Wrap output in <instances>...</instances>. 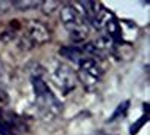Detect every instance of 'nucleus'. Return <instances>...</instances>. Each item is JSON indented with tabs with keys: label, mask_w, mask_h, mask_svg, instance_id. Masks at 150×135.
I'll use <instances>...</instances> for the list:
<instances>
[{
	"label": "nucleus",
	"mask_w": 150,
	"mask_h": 135,
	"mask_svg": "<svg viewBox=\"0 0 150 135\" xmlns=\"http://www.w3.org/2000/svg\"><path fill=\"white\" fill-rule=\"evenodd\" d=\"M33 83V92L36 96V107L39 110V114L44 120H53L62 113V104L53 93V90L47 86V83L36 77L32 80Z\"/></svg>",
	"instance_id": "nucleus-1"
},
{
	"label": "nucleus",
	"mask_w": 150,
	"mask_h": 135,
	"mask_svg": "<svg viewBox=\"0 0 150 135\" xmlns=\"http://www.w3.org/2000/svg\"><path fill=\"white\" fill-rule=\"evenodd\" d=\"M51 81L63 95H68L77 86V74L69 65L59 63L51 72Z\"/></svg>",
	"instance_id": "nucleus-2"
},
{
	"label": "nucleus",
	"mask_w": 150,
	"mask_h": 135,
	"mask_svg": "<svg viewBox=\"0 0 150 135\" xmlns=\"http://www.w3.org/2000/svg\"><path fill=\"white\" fill-rule=\"evenodd\" d=\"M27 32H29L30 39L36 44H45L51 39V33L47 29V26L38 20L27 21Z\"/></svg>",
	"instance_id": "nucleus-3"
},
{
	"label": "nucleus",
	"mask_w": 150,
	"mask_h": 135,
	"mask_svg": "<svg viewBox=\"0 0 150 135\" xmlns=\"http://www.w3.org/2000/svg\"><path fill=\"white\" fill-rule=\"evenodd\" d=\"M66 30L69 32V35L75 41H84L87 36H89V32H90V27H89V23H87L84 18H80L77 20L74 24L66 27Z\"/></svg>",
	"instance_id": "nucleus-4"
},
{
	"label": "nucleus",
	"mask_w": 150,
	"mask_h": 135,
	"mask_svg": "<svg viewBox=\"0 0 150 135\" xmlns=\"http://www.w3.org/2000/svg\"><path fill=\"white\" fill-rule=\"evenodd\" d=\"M78 71H81V72L87 74V75H90V77L96 78L98 81H101L102 74H104L101 65H99L95 59H84V60H81V62H80V69H78Z\"/></svg>",
	"instance_id": "nucleus-5"
},
{
	"label": "nucleus",
	"mask_w": 150,
	"mask_h": 135,
	"mask_svg": "<svg viewBox=\"0 0 150 135\" xmlns=\"http://www.w3.org/2000/svg\"><path fill=\"white\" fill-rule=\"evenodd\" d=\"M60 20H62V23L65 24V27H68V26H71V24H74L77 20H80L81 17L78 15V12L75 11V8L72 6V5H65V6H62V9H60Z\"/></svg>",
	"instance_id": "nucleus-6"
},
{
	"label": "nucleus",
	"mask_w": 150,
	"mask_h": 135,
	"mask_svg": "<svg viewBox=\"0 0 150 135\" xmlns=\"http://www.w3.org/2000/svg\"><path fill=\"white\" fill-rule=\"evenodd\" d=\"M12 6H15L21 11H26V9H33L41 6V2H38V0H18V2L12 3Z\"/></svg>",
	"instance_id": "nucleus-7"
},
{
	"label": "nucleus",
	"mask_w": 150,
	"mask_h": 135,
	"mask_svg": "<svg viewBox=\"0 0 150 135\" xmlns=\"http://www.w3.org/2000/svg\"><path fill=\"white\" fill-rule=\"evenodd\" d=\"M62 54L74 60V62H81V53L77 48H62Z\"/></svg>",
	"instance_id": "nucleus-8"
},
{
	"label": "nucleus",
	"mask_w": 150,
	"mask_h": 135,
	"mask_svg": "<svg viewBox=\"0 0 150 135\" xmlns=\"http://www.w3.org/2000/svg\"><path fill=\"white\" fill-rule=\"evenodd\" d=\"M59 6H60V3L56 2V0H47V2H41V9L45 12L47 15H50L51 12H54Z\"/></svg>",
	"instance_id": "nucleus-9"
}]
</instances>
